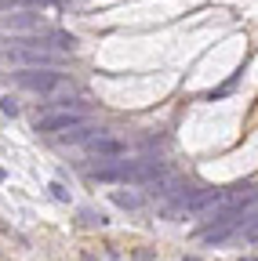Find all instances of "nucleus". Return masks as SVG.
<instances>
[{
  "instance_id": "8",
  "label": "nucleus",
  "mask_w": 258,
  "mask_h": 261,
  "mask_svg": "<svg viewBox=\"0 0 258 261\" xmlns=\"http://www.w3.org/2000/svg\"><path fill=\"white\" fill-rule=\"evenodd\" d=\"M51 4V0H0V11H11V8H40Z\"/></svg>"
},
{
  "instance_id": "12",
  "label": "nucleus",
  "mask_w": 258,
  "mask_h": 261,
  "mask_svg": "<svg viewBox=\"0 0 258 261\" xmlns=\"http://www.w3.org/2000/svg\"><path fill=\"white\" fill-rule=\"evenodd\" d=\"M0 178H4V171H0Z\"/></svg>"
},
{
  "instance_id": "5",
  "label": "nucleus",
  "mask_w": 258,
  "mask_h": 261,
  "mask_svg": "<svg viewBox=\"0 0 258 261\" xmlns=\"http://www.w3.org/2000/svg\"><path fill=\"white\" fill-rule=\"evenodd\" d=\"M0 25H8V29H26V33H48L51 25L40 18V15H11V18H0Z\"/></svg>"
},
{
  "instance_id": "10",
  "label": "nucleus",
  "mask_w": 258,
  "mask_h": 261,
  "mask_svg": "<svg viewBox=\"0 0 258 261\" xmlns=\"http://www.w3.org/2000/svg\"><path fill=\"white\" fill-rule=\"evenodd\" d=\"M80 221H84V225H106V218H102V214H95V211H84Z\"/></svg>"
},
{
  "instance_id": "3",
  "label": "nucleus",
  "mask_w": 258,
  "mask_h": 261,
  "mask_svg": "<svg viewBox=\"0 0 258 261\" xmlns=\"http://www.w3.org/2000/svg\"><path fill=\"white\" fill-rule=\"evenodd\" d=\"M73 127H84V109H77V113H48V116L37 120L40 135H66Z\"/></svg>"
},
{
  "instance_id": "2",
  "label": "nucleus",
  "mask_w": 258,
  "mask_h": 261,
  "mask_svg": "<svg viewBox=\"0 0 258 261\" xmlns=\"http://www.w3.org/2000/svg\"><path fill=\"white\" fill-rule=\"evenodd\" d=\"M15 84L26 87V91L48 94V91H55V87L66 84V76H62L58 69H22V73H15Z\"/></svg>"
},
{
  "instance_id": "1",
  "label": "nucleus",
  "mask_w": 258,
  "mask_h": 261,
  "mask_svg": "<svg viewBox=\"0 0 258 261\" xmlns=\"http://www.w3.org/2000/svg\"><path fill=\"white\" fill-rule=\"evenodd\" d=\"M0 58L26 65V69H58V62H62L55 51H44V47H4Z\"/></svg>"
},
{
  "instance_id": "4",
  "label": "nucleus",
  "mask_w": 258,
  "mask_h": 261,
  "mask_svg": "<svg viewBox=\"0 0 258 261\" xmlns=\"http://www.w3.org/2000/svg\"><path fill=\"white\" fill-rule=\"evenodd\" d=\"M87 152H91V156H99L102 163H113L116 156H124V152H127V145H124L120 138H109L106 130H102V135H95V138L87 142Z\"/></svg>"
},
{
  "instance_id": "11",
  "label": "nucleus",
  "mask_w": 258,
  "mask_h": 261,
  "mask_svg": "<svg viewBox=\"0 0 258 261\" xmlns=\"http://www.w3.org/2000/svg\"><path fill=\"white\" fill-rule=\"evenodd\" d=\"M51 192H55V200H69V192H66V189H62L58 181H51Z\"/></svg>"
},
{
  "instance_id": "9",
  "label": "nucleus",
  "mask_w": 258,
  "mask_h": 261,
  "mask_svg": "<svg viewBox=\"0 0 258 261\" xmlns=\"http://www.w3.org/2000/svg\"><path fill=\"white\" fill-rule=\"evenodd\" d=\"M0 109H4V116H18V106L11 94H0Z\"/></svg>"
},
{
  "instance_id": "7",
  "label": "nucleus",
  "mask_w": 258,
  "mask_h": 261,
  "mask_svg": "<svg viewBox=\"0 0 258 261\" xmlns=\"http://www.w3.org/2000/svg\"><path fill=\"white\" fill-rule=\"evenodd\" d=\"M113 203L124 207V211H138L142 207V196H135V192H113Z\"/></svg>"
},
{
  "instance_id": "6",
  "label": "nucleus",
  "mask_w": 258,
  "mask_h": 261,
  "mask_svg": "<svg viewBox=\"0 0 258 261\" xmlns=\"http://www.w3.org/2000/svg\"><path fill=\"white\" fill-rule=\"evenodd\" d=\"M95 135H102V127H73V130H66V135H58V142L62 145H80V142H91Z\"/></svg>"
}]
</instances>
